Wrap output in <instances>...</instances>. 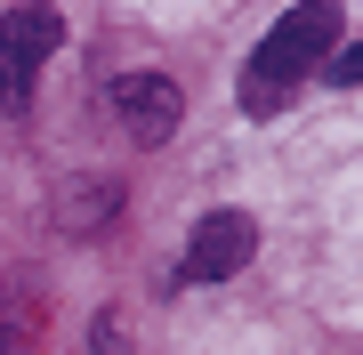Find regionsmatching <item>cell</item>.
<instances>
[{
  "instance_id": "4",
  "label": "cell",
  "mask_w": 363,
  "mask_h": 355,
  "mask_svg": "<svg viewBox=\"0 0 363 355\" xmlns=\"http://www.w3.org/2000/svg\"><path fill=\"white\" fill-rule=\"evenodd\" d=\"M250 250H259V226L242 210H210L194 226V242H186V283H226L250 266Z\"/></svg>"
},
{
  "instance_id": "1",
  "label": "cell",
  "mask_w": 363,
  "mask_h": 355,
  "mask_svg": "<svg viewBox=\"0 0 363 355\" xmlns=\"http://www.w3.org/2000/svg\"><path fill=\"white\" fill-rule=\"evenodd\" d=\"M331 49H339V0H298V9H283L274 33H267V49L242 65V113L267 121L315 65H331Z\"/></svg>"
},
{
  "instance_id": "7",
  "label": "cell",
  "mask_w": 363,
  "mask_h": 355,
  "mask_svg": "<svg viewBox=\"0 0 363 355\" xmlns=\"http://www.w3.org/2000/svg\"><path fill=\"white\" fill-rule=\"evenodd\" d=\"M0 355H9V315H0Z\"/></svg>"
},
{
  "instance_id": "6",
  "label": "cell",
  "mask_w": 363,
  "mask_h": 355,
  "mask_svg": "<svg viewBox=\"0 0 363 355\" xmlns=\"http://www.w3.org/2000/svg\"><path fill=\"white\" fill-rule=\"evenodd\" d=\"M331 81H363V40H347V49H331Z\"/></svg>"
},
{
  "instance_id": "5",
  "label": "cell",
  "mask_w": 363,
  "mask_h": 355,
  "mask_svg": "<svg viewBox=\"0 0 363 355\" xmlns=\"http://www.w3.org/2000/svg\"><path fill=\"white\" fill-rule=\"evenodd\" d=\"M89 355H130V315H121V307H105L89 323Z\"/></svg>"
},
{
  "instance_id": "3",
  "label": "cell",
  "mask_w": 363,
  "mask_h": 355,
  "mask_svg": "<svg viewBox=\"0 0 363 355\" xmlns=\"http://www.w3.org/2000/svg\"><path fill=\"white\" fill-rule=\"evenodd\" d=\"M113 121H121L138 145H162V137L186 121V97H178L169 73H121V81H113Z\"/></svg>"
},
{
  "instance_id": "2",
  "label": "cell",
  "mask_w": 363,
  "mask_h": 355,
  "mask_svg": "<svg viewBox=\"0 0 363 355\" xmlns=\"http://www.w3.org/2000/svg\"><path fill=\"white\" fill-rule=\"evenodd\" d=\"M57 40H65V16L40 9V0H33V9H9V16H0V97H9V106L40 81V65L57 57Z\"/></svg>"
}]
</instances>
